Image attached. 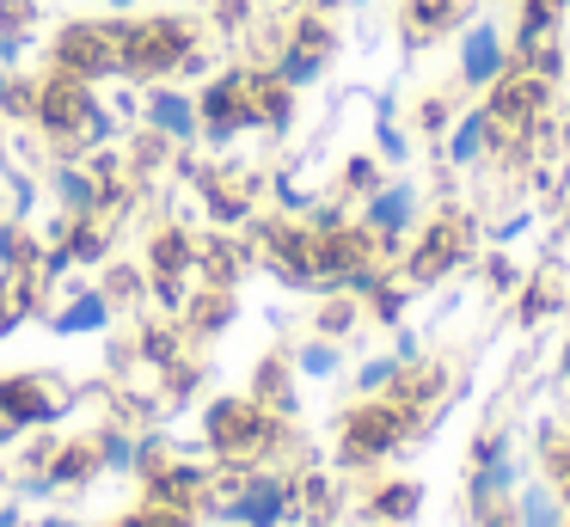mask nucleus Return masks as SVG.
<instances>
[{"instance_id":"obj_13","label":"nucleus","mask_w":570,"mask_h":527,"mask_svg":"<svg viewBox=\"0 0 570 527\" xmlns=\"http://www.w3.org/2000/svg\"><path fill=\"white\" fill-rule=\"evenodd\" d=\"M0 159H7V154H0Z\"/></svg>"},{"instance_id":"obj_11","label":"nucleus","mask_w":570,"mask_h":527,"mask_svg":"<svg viewBox=\"0 0 570 527\" xmlns=\"http://www.w3.org/2000/svg\"><path fill=\"white\" fill-rule=\"evenodd\" d=\"M50 527H68V521H50Z\"/></svg>"},{"instance_id":"obj_1","label":"nucleus","mask_w":570,"mask_h":527,"mask_svg":"<svg viewBox=\"0 0 570 527\" xmlns=\"http://www.w3.org/2000/svg\"><path fill=\"white\" fill-rule=\"evenodd\" d=\"M509 61H515V49H509V25L472 12V19L460 25V86H466V92H484V86L503 80Z\"/></svg>"},{"instance_id":"obj_6","label":"nucleus","mask_w":570,"mask_h":527,"mask_svg":"<svg viewBox=\"0 0 570 527\" xmlns=\"http://www.w3.org/2000/svg\"><path fill=\"white\" fill-rule=\"evenodd\" d=\"M283 485H271V478H258V485L246 490V497H239V521H252V527H276V515H283Z\"/></svg>"},{"instance_id":"obj_2","label":"nucleus","mask_w":570,"mask_h":527,"mask_svg":"<svg viewBox=\"0 0 570 527\" xmlns=\"http://www.w3.org/2000/svg\"><path fill=\"white\" fill-rule=\"evenodd\" d=\"M472 0H399V31H405V49H430L442 37H460V25L472 19Z\"/></svg>"},{"instance_id":"obj_10","label":"nucleus","mask_w":570,"mask_h":527,"mask_svg":"<svg viewBox=\"0 0 570 527\" xmlns=\"http://www.w3.org/2000/svg\"><path fill=\"white\" fill-rule=\"evenodd\" d=\"M301 368H307V374H332L337 350H332V343H307V350H301Z\"/></svg>"},{"instance_id":"obj_5","label":"nucleus","mask_w":570,"mask_h":527,"mask_svg":"<svg viewBox=\"0 0 570 527\" xmlns=\"http://www.w3.org/2000/svg\"><path fill=\"white\" fill-rule=\"evenodd\" d=\"M515 515H521V527H564V502H558L552 485H521Z\"/></svg>"},{"instance_id":"obj_3","label":"nucleus","mask_w":570,"mask_h":527,"mask_svg":"<svg viewBox=\"0 0 570 527\" xmlns=\"http://www.w3.org/2000/svg\"><path fill=\"white\" fill-rule=\"evenodd\" d=\"M491 147H497V129H491V117H484V105H472V110H460L454 123H448V135H442V154H448V166H479V159H491Z\"/></svg>"},{"instance_id":"obj_9","label":"nucleus","mask_w":570,"mask_h":527,"mask_svg":"<svg viewBox=\"0 0 570 527\" xmlns=\"http://www.w3.org/2000/svg\"><path fill=\"white\" fill-rule=\"evenodd\" d=\"M92 325H105V301H80L75 313L62 319V331H92Z\"/></svg>"},{"instance_id":"obj_4","label":"nucleus","mask_w":570,"mask_h":527,"mask_svg":"<svg viewBox=\"0 0 570 527\" xmlns=\"http://www.w3.org/2000/svg\"><path fill=\"white\" fill-rule=\"evenodd\" d=\"M411 221H417V184L411 178H393V184H381V191L368 196V227L374 233L393 240V233H405Z\"/></svg>"},{"instance_id":"obj_8","label":"nucleus","mask_w":570,"mask_h":527,"mask_svg":"<svg viewBox=\"0 0 570 527\" xmlns=\"http://www.w3.org/2000/svg\"><path fill=\"white\" fill-rule=\"evenodd\" d=\"M454 117H460L454 98H442V92L423 98V105H417V129H423V135H448V123H454Z\"/></svg>"},{"instance_id":"obj_12","label":"nucleus","mask_w":570,"mask_h":527,"mask_svg":"<svg viewBox=\"0 0 570 527\" xmlns=\"http://www.w3.org/2000/svg\"><path fill=\"white\" fill-rule=\"evenodd\" d=\"M117 7H129V0H117Z\"/></svg>"},{"instance_id":"obj_7","label":"nucleus","mask_w":570,"mask_h":527,"mask_svg":"<svg viewBox=\"0 0 570 527\" xmlns=\"http://www.w3.org/2000/svg\"><path fill=\"white\" fill-rule=\"evenodd\" d=\"M148 117L160 123L166 135H190V129H197V105H190V98H178V92H154Z\"/></svg>"}]
</instances>
